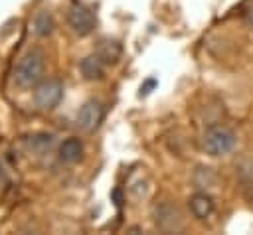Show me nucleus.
<instances>
[{
	"instance_id": "13",
	"label": "nucleus",
	"mask_w": 253,
	"mask_h": 235,
	"mask_svg": "<svg viewBox=\"0 0 253 235\" xmlns=\"http://www.w3.org/2000/svg\"><path fill=\"white\" fill-rule=\"evenodd\" d=\"M97 55H99L105 63H115V61L119 59V55H121V45H119L117 41H101Z\"/></svg>"
},
{
	"instance_id": "7",
	"label": "nucleus",
	"mask_w": 253,
	"mask_h": 235,
	"mask_svg": "<svg viewBox=\"0 0 253 235\" xmlns=\"http://www.w3.org/2000/svg\"><path fill=\"white\" fill-rule=\"evenodd\" d=\"M188 207L192 211V215L200 221H206L211 213H213V199L210 194L206 192H196L194 196H190L188 199Z\"/></svg>"
},
{
	"instance_id": "2",
	"label": "nucleus",
	"mask_w": 253,
	"mask_h": 235,
	"mask_svg": "<svg viewBox=\"0 0 253 235\" xmlns=\"http://www.w3.org/2000/svg\"><path fill=\"white\" fill-rule=\"evenodd\" d=\"M237 144V134L223 124H213L202 134V148L210 156H225Z\"/></svg>"
},
{
	"instance_id": "1",
	"label": "nucleus",
	"mask_w": 253,
	"mask_h": 235,
	"mask_svg": "<svg viewBox=\"0 0 253 235\" xmlns=\"http://www.w3.org/2000/svg\"><path fill=\"white\" fill-rule=\"evenodd\" d=\"M43 69H45V57H43V51L40 49H28L16 63L14 67V83L20 87V89H30V87H36L42 77H43Z\"/></svg>"
},
{
	"instance_id": "15",
	"label": "nucleus",
	"mask_w": 253,
	"mask_h": 235,
	"mask_svg": "<svg viewBox=\"0 0 253 235\" xmlns=\"http://www.w3.org/2000/svg\"><path fill=\"white\" fill-rule=\"evenodd\" d=\"M2 178H4V172H2V166H0V184H2Z\"/></svg>"
},
{
	"instance_id": "8",
	"label": "nucleus",
	"mask_w": 253,
	"mask_h": 235,
	"mask_svg": "<svg viewBox=\"0 0 253 235\" xmlns=\"http://www.w3.org/2000/svg\"><path fill=\"white\" fill-rule=\"evenodd\" d=\"M79 71L85 81H99L105 75V61L97 53H91L79 61Z\"/></svg>"
},
{
	"instance_id": "11",
	"label": "nucleus",
	"mask_w": 253,
	"mask_h": 235,
	"mask_svg": "<svg viewBox=\"0 0 253 235\" xmlns=\"http://www.w3.org/2000/svg\"><path fill=\"white\" fill-rule=\"evenodd\" d=\"M53 28H55V22H53L51 12H47V10L36 12V16H34V20H32V30H34L38 36H42V38L49 36V34L53 32Z\"/></svg>"
},
{
	"instance_id": "12",
	"label": "nucleus",
	"mask_w": 253,
	"mask_h": 235,
	"mask_svg": "<svg viewBox=\"0 0 253 235\" xmlns=\"http://www.w3.org/2000/svg\"><path fill=\"white\" fill-rule=\"evenodd\" d=\"M192 180H194L196 188H211L217 178H215V174H213L211 168H208V166H198Z\"/></svg>"
},
{
	"instance_id": "6",
	"label": "nucleus",
	"mask_w": 253,
	"mask_h": 235,
	"mask_svg": "<svg viewBox=\"0 0 253 235\" xmlns=\"http://www.w3.org/2000/svg\"><path fill=\"white\" fill-rule=\"evenodd\" d=\"M152 217H154V225L164 233L182 229V213L170 201H162L160 205H156L152 211Z\"/></svg>"
},
{
	"instance_id": "5",
	"label": "nucleus",
	"mask_w": 253,
	"mask_h": 235,
	"mask_svg": "<svg viewBox=\"0 0 253 235\" xmlns=\"http://www.w3.org/2000/svg\"><path fill=\"white\" fill-rule=\"evenodd\" d=\"M103 117H105L103 103L97 101V99H89V101H85L81 105V109L77 113V126L83 132H93V130H97L101 126Z\"/></svg>"
},
{
	"instance_id": "4",
	"label": "nucleus",
	"mask_w": 253,
	"mask_h": 235,
	"mask_svg": "<svg viewBox=\"0 0 253 235\" xmlns=\"http://www.w3.org/2000/svg\"><path fill=\"white\" fill-rule=\"evenodd\" d=\"M67 24L69 28L77 34V36H89L95 32V26H97V20L93 16V12L79 4V2H73L69 8H67Z\"/></svg>"
},
{
	"instance_id": "3",
	"label": "nucleus",
	"mask_w": 253,
	"mask_h": 235,
	"mask_svg": "<svg viewBox=\"0 0 253 235\" xmlns=\"http://www.w3.org/2000/svg\"><path fill=\"white\" fill-rule=\"evenodd\" d=\"M63 97V83L59 79L40 81L34 89V103L40 111H53Z\"/></svg>"
},
{
	"instance_id": "9",
	"label": "nucleus",
	"mask_w": 253,
	"mask_h": 235,
	"mask_svg": "<svg viewBox=\"0 0 253 235\" xmlns=\"http://www.w3.org/2000/svg\"><path fill=\"white\" fill-rule=\"evenodd\" d=\"M81 156H83V142L77 136L65 138L57 148V158L65 164H75L81 160Z\"/></svg>"
},
{
	"instance_id": "14",
	"label": "nucleus",
	"mask_w": 253,
	"mask_h": 235,
	"mask_svg": "<svg viewBox=\"0 0 253 235\" xmlns=\"http://www.w3.org/2000/svg\"><path fill=\"white\" fill-rule=\"evenodd\" d=\"M245 18H247V22L253 26V0L249 2V6H247V10H245Z\"/></svg>"
},
{
	"instance_id": "10",
	"label": "nucleus",
	"mask_w": 253,
	"mask_h": 235,
	"mask_svg": "<svg viewBox=\"0 0 253 235\" xmlns=\"http://www.w3.org/2000/svg\"><path fill=\"white\" fill-rule=\"evenodd\" d=\"M24 144L32 154L40 156V154H45L49 150V146L53 144V134H49V132H34V134L24 138Z\"/></svg>"
}]
</instances>
